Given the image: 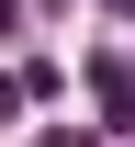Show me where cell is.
Segmentation results:
<instances>
[{"instance_id":"6da1fadb","label":"cell","mask_w":135,"mask_h":147,"mask_svg":"<svg viewBox=\"0 0 135 147\" xmlns=\"http://www.w3.org/2000/svg\"><path fill=\"white\" fill-rule=\"evenodd\" d=\"M90 91H101V113H113V125H135V79L113 68V57H101V68H90Z\"/></svg>"},{"instance_id":"7a4b0ae2","label":"cell","mask_w":135,"mask_h":147,"mask_svg":"<svg viewBox=\"0 0 135 147\" xmlns=\"http://www.w3.org/2000/svg\"><path fill=\"white\" fill-rule=\"evenodd\" d=\"M113 11H124V23H135V0H113Z\"/></svg>"},{"instance_id":"3957f363","label":"cell","mask_w":135,"mask_h":147,"mask_svg":"<svg viewBox=\"0 0 135 147\" xmlns=\"http://www.w3.org/2000/svg\"><path fill=\"white\" fill-rule=\"evenodd\" d=\"M45 147H68V136H45Z\"/></svg>"}]
</instances>
